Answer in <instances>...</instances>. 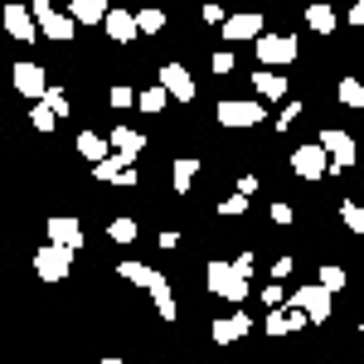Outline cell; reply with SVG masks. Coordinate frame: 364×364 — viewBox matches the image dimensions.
Listing matches in <instances>:
<instances>
[{
	"label": "cell",
	"instance_id": "6da1fadb",
	"mask_svg": "<svg viewBox=\"0 0 364 364\" xmlns=\"http://www.w3.org/2000/svg\"><path fill=\"white\" fill-rule=\"evenodd\" d=\"M204 287H209L219 301H233V306H243V301H248V291H252L248 277H238V272H233V262H224V257H214V262L204 267Z\"/></svg>",
	"mask_w": 364,
	"mask_h": 364
},
{
	"label": "cell",
	"instance_id": "7a4b0ae2",
	"mask_svg": "<svg viewBox=\"0 0 364 364\" xmlns=\"http://www.w3.org/2000/svg\"><path fill=\"white\" fill-rule=\"evenodd\" d=\"M29 10H34V20H39V34H44V39H54V44H68V39L78 34V20H73L68 10H54L49 0H34Z\"/></svg>",
	"mask_w": 364,
	"mask_h": 364
},
{
	"label": "cell",
	"instance_id": "3957f363",
	"mask_svg": "<svg viewBox=\"0 0 364 364\" xmlns=\"http://www.w3.org/2000/svg\"><path fill=\"white\" fill-rule=\"evenodd\" d=\"M252 49H257V58H262V68H277V73L287 68V63L301 58V44H296L291 34H262Z\"/></svg>",
	"mask_w": 364,
	"mask_h": 364
},
{
	"label": "cell",
	"instance_id": "277c9868",
	"mask_svg": "<svg viewBox=\"0 0 364 364\" xmlns=\"http://www.w3.org/2000/svg\"><path fill=\"white\" fill-rule=\"evenodd\" d=\"M287 306L306 311L311 326H326V321H331V291H326L321 282H311V287H296V291L287 296Z\"/></svg>",
	"mask_w": 364,
	"mask_h": 364
},
{
	"label": "cell",
	"instance_id": "5b68a950",
	"mask_svg": "<svg viewBox=\"0 0 364 364\" xmlns=\"http://www.w3.org/2000/svg\"><path fill=\"white\" fill-rule=\"evenodd\" d=\"M321 146H326V156H331V175H340V170H350L355 161H360V146H355L350 132L326 127V132H321Z\"/></svg>",
	"mask_w": 364,
	"mask_h": 364
},
{
	"label": "cell",
	"instance_id": "8992f818",
	"mask_svg": "<svg viewBox=\"0 0 364 364\" xmlns=\"http://www.w3.org/2000/svg\"><path fill=\"white\" fill-rule=\"evenodd\" d=\"M291 170H296L301 180H326V175H331V156H326V146H321V141L296 146V151H291Z\"/></svg>",
	"mask_w": 364,
	"mask_h": 364
},
{
	"label": "cell",
	"instance_id": "52a82bcc",
	"mask_svg": "<svg viewBox=\"0 0 364 364\" xmlns=\"http://www.w3.org/2000/svg\"><path fill=\"white\" fill-rule=\"evenodd\" d=\"M34 272H39V282H63L68 272H73V252L44 243V248L34 252Z\"/></svg>",
	"mask_w": 364,
	"mask_h": 364
},
{
	"label": "cell",
	"instance_id": "ba28073f",
	"mask_svg": "<svg viewBox=\"0 0 364 364\" xmlns=\"http://www.w3.org/2000/svg\"><path fill=\"white\" fill-rule=\"evenodd\" d=\"M214 112H219V122H224L228 132H248V127H257V122L267 117V107H262V102H233V97H228Z\"/></svg>",
	"mask_w": 364,
	"mask_h": 364
},
{
	"label": "cell",
	"instance_id": "9c48e42d",
	"mask_svg": "<svg viewBox=\"0 0 364 364\" xmlns=\"http://www.w3.org/2000/svg\"><path fill=\"white\" fill-rule=\"evenodd\" d=\"M156 83L170 92V102H195V78H190V68L185 63H161V73H156Z\"/></svg>",
	"mask_w": 364,
	"mask_h": 364
},
{
	"label": "cell",
	"instance_id": "30bf717a",
	"mask_svg": "<svg viewBox=\"0 0 364 364\" xmlns=\"http://www.w3.org/2000/svg\"><path fill=\"white\" fill-rule=\"evenodd\" d=\"M0 20H5V34H10V39H20V44L44 39V34H39V20H34V10H29V5H5V15H0Z\"/></svg>",
	"mask_w": 364,
	"mask_h": 364
},
{
	"label": "cell",
	"instance_id": "8fae6325",
	"mask_svg": "<svg viewBox=\"0 0 364 364\" xmlns=\"http://www.w3.org/2000/svg\"><path fill=\"white\" fill-rule=\"evenodd\" d=\"M49 243H54V248H68V252H78L83 248V224H78V219H68V214H54V219H49Z\"/></svg>",
	"mask_w": 364,
	"mask_h": 364
},
{
	"label": "cell",
	"instance_id": "7c38bea8",
	"mask_svg": "<svg viewBox=\"0 0 364 364\" xmlns=\"http://www.w3.org/2000/svg\"><path fill=\"white\" fill-rule=\"evenodd\" d=\"M15 87H20L25 97H34V102H44V97H49V73H44L39 63H15Z\"/></svg>",
	"mask_w": 364,
	"mask_h": 364
},
{
	"label": "cell",
	"instance_id": "4fadbf2b",
	"mask_svg": "<svg viewBox=\"0 0 364 364\" xmlns=\"http://www.w3.org/2000/svg\"><path fill=\"white\" fill-rule=\"evenodd\" d=\"M248 331H252V321L243 311H233V316H219V321L209 326V340H214V345H233V340H248Z\"/></svg>",
	"mask_w": 364,
	"mask_h": 364
},
{
	"label": "cell",
	"instance_id": "5bb4252c",
	"mask_svg": "<svg viewBox=\"0 0 364 364\" xmlns=\"http://www.w3.org/2000/svg\"><path fill=\"white\" fill-rule=\"evenodd\" d=\"M311 321H306V311H296V306H282V311H267V336L282 340V336H296V331H306Z\"/></svg>",
	"mask_w": 364,
	"mask_h": 364
},
{
	"label": "cell",
	"instance_id": "9a60e30c",
	"mask_svg": "<svg viewBox=\"0 0 364 364\" xmlns=\"http://www.w3.org/2000/svg\"><path fill=\"white\" fill-rule=\"evenodd\" d=\"M112 156H122V161H132L136 166L141 151H146V132H136V127H112Z\"/></svg>",
	"mask_w": 364,
	"mask_h": 364
},
{
	"label": "cell",
	"instance_id": "2e32d148",
	"mask_svg": "<svg viewBox=\"0 0 364 364\" xmlns=\"http://www.w3.org/2000/svg\"><path fill=\"white\" fill-rule=\"evenodd\" d=\"M267 29H262V15H228V25L219 29V39H228V44H238V39H262Z\"/></svg>",
	"mask_w": 364,
	"mask_h": 364
},
{
	"label": "cell",
	"instance_id": "e0dca14e",
	"mask_svg": "<svg viewBox=\"0 0 364 364\" xmlns=\"http://www.w3.org/2000/svg\"><path fill=\"white\" fill-rule=\"evenodd\" d=\"M146 291H151V301H156V316H161V321H166V326H170V321L180 316V306H175V291H170L166 272H156V282H151Z\"/></svg>",
	"mask_w": 364,
	"mask_h": 364
},
{
	"label": "cell",
	"instance_id": "ac0fdd59",
	"mask_svg": "<svg viewBox=\"0 0 364 364\" xmlns=\"http://www.w3.org/2000/svg\"><path fill=\"white\" fill-rule=\"evenodd\" d=\"M107 39H117V44H136L141 39V29H136V15H127V10H112L107 15Z\"/></svg>",
	"mask_w": 364,
	"mask_h": 364
},
{
	"label": "cell",
	"instance_id": "d6986e66",
	"mask_svg": "<svg viewBox=\"0 0 364 364\" xmlns=\"http://www.w3.org/2000/svg\"><path fill=\"white\" fill-rule=\"evenodd\" d=\"M195 175H199V156H175V166H170V190H175V195H190Z\"/></svg>",
	"mask_w": 364,
	"mask_h": 364
},
{
	"label": "cell",
	"instance_id": "ffe728a7",
	"mask_svg": "<svg viewBox=\"0 0 364 364\" xmlns=\"http://www.w3.org/2000/svg\"><path fill=\"white\" fill-rule=\"evenodd\" d=\"M252 92H257V97L282 102V97H287V78H282L277 68H257V73H252Z\"/></svg>",
	"mask_w": 364,
	"mask_h": 364
},
{
	"label": "cell",
	"instance_id": "44dd1931",
	"mask_svg": "<svg viewBox=\"0 0 364 364\" xmlns=\"http://www.w3.org/2000/svg\"><path fill=\"white\" fill-rule=\"evenodd\" d=\"M78 156H83V161H92V166H102V161L112 156V141L97 136V132H78Z\"/></svg>",
	"mask_w": 364,
	"mask_h": 364
},
{
	"label": "cell",
	"instance_id": "7402d4cb",
	"mask_svg": "<svg viewBox=\"0 0 364 364\" xmlns=\"http://www.w3.org/2000/svg\"><path fill=\"white\" fill-rule=\"evenodd\" d=\"M68 15H73L78 25H107V15H112V10H107V0H73V5H68Z\"/></svg>",
	"mask_w": 364,
	"mask_h": 364
},
{
	"label": "cell",
	"instance_id": "603a6c76",
	"mask_svg": "<svg viewBox=\"0 0 364 364\" xmlns=\"http://www.w3.org/2000/svg\"><path fill=\"white\" fill-rule=\"evenodd\" d=\"M306 25L316 29V34H321V39H331V34H336V10H331V5H321V0H316V5H306Z\"/></svg>",
	"mask_w": 364,
	"mask_h": 364
},
{
	"label": "cell",
	"instance_id": "cb8c5ba5",
	"mask_svg": "<svg viewBox=\"0 0 364 364\" xmlns=\"http://www.w3.org/2000/svg\"><path fill=\"white\" fill-rule=\"evenodd\" d=\"M127 170H132V161H122V156H107L102 166H92V180H97V185H117Z\"/></svg>",
	"mask_w": 364,
	"mask_h": 364
},
{
	"label": "cell",
	"instance_id": "d4e9b609",
	"mask_svg": "<svg viewBox=\"0 0 364 364\" xmlns=\"http://www.w3.org/2000/svg\"><path fill=\"white\" fill-rule=\"evenodd\" d=\"M117 277L136 282V287H151V282H156V267H146V262H132V257H127V262H117Z\"/></svg>",
	"mask_w": 364,
	"mask_h": 364
},
{
	"label": "cell",
	"instance_id": "484cf974",
	"mask_svg": "<svg viewBox=\"0 0 364 364\" xmlns=\"http://www.w3.org/2000/svg\"><path fill=\"white\" fill-rule=\"evenodd\" d=\"M166 102H170V92H166L161 83H156V87H146V92L136 97V107H141L146 117H161V112H166Z\"/></svg>",
	"mask_w": 364,
	"mask_h": 364
},
{
	"label": "cell",
	"instance_id": "4316f807",
	"mask_svg": "<svg viewBox=\"0 0 364 364\" xmlns=\"http://www.w3.org/2000/svg\"><path fill=\"white\" fill-rule=\"evenodd\" d=\"M136 219H112V224H107V238H112L117 248H127V243H136Z\"/></svg>",
	"mask_w": 364,
	"mask_h": 364
},
{
	"label": "cell",
	"instance_id": "83f0119b",
	"mask_svg": "<svg viewBox=\"0 0 364 364\" xmlns=\"http://www.w3.org/2000/svg\"><path fill=\"white\" fill-rule=\"evenodd\" d=\"M316 282H321V287H326V291L336 296V291H345V287H350V272H345V267H336V262H326Z\"/></svg>",
	"mask_w": 364,
	"mask_h": 364
},
{
	"label": "cell",
	"instance_id": "f1b7e54d",
	"mask_svg": "<svg viewBox=\"0 0 364 364\" xmlns=\"http://www.w3.org/2000/svg\"><path fill=\"white\" fill-rule=\"evenodd\" d=\"M336 97L345 102V107H364V78H340Z\"/></svg>",
	"mask_w": 364,
	"mask_h": 364
},
{
	"label": "cell",
	"instance_id": "f546056e",
	"mask_svg": "<svg viewBox=\"0 0 364 364\" xmlns=\"http://www.w3.org/2000/svg\"><path fill=\"white\" fill-rule=\"evenodd\" d=\"M340 224L364 238V204H350V199H345V204H340Z\"/></svg>",
	"mask_w": 364,
	"mask_h": 364
},
{
	"label": "cell",
	"instance_id": "4dcf8cb0",
	"mask_svg": "<svg viewBox=\"0 0 364 364\" xmlns=\"http://www.w3.org/2000/svg\"><path fill=\"white\" fill-rule=\"evenodd\" d=\"M136 97H141V92H132V87H127V83H117L112 92H107V102H112L117 112H127V107H136Z\"/></svg>",
	"mask_w": 364,
	"mask_h": 364
},
{
	"label": "cell",
	"instance_id": "1f68e13d",
	"mask_svg": "<svg viewBox=\"0 0 364 364\" xmlns=\"http://www.w3.org/2000/svg\"><path fill=\"white\" fill-rule=\"evenodd\" d=\"M136 29H141V34H161V29H166V15H161V10H141Z\"/></svg>",
	"mask_w": 364,
	"mask_h": 364
},
{
	"label": "cell",
	"instance_id": "d6a6232c",
	"mask_svg": "<svg viewBox=\"0 0 364 364\" xmlns=\"http://www.w3.org/2000/svg\"><path fill=\"white\" fill-rule=\"evenodd\" d=\"M29 122H34V132H54L58 127V117L44 107V102H34V112H29Z\"/></svg>",
	"mask_w": 364,
	"mask_h": 364
},
{
	"label": "cell",
	"instance_id": "836d02e7",
	"mask_svg": "<svg viewBox=\"0 0 364 364\" xmlns=\"http://www.w3.org/2000/svg\"><path fill=\"white\" fill-rule=\"evenodd\" d=\"M44 107H49L54 117H68V92H63V87H49V97H44Z\"/></svg>",
	"mask_w": 364,
	"mask_h": 364
},
{
	"label": "cell",
	"instance_id": "e575fe53",
	"mask_svg": "<svg viewBox=\"0 0 364 364\" xmlns=\"http://www.w3.org/2000/svg\"><path fill=\"white\" fill-rule=\"evenodd\" d=\"M262 301H267V311H282V306H287V291H282V282H267V287H262Z\"/></svg>",
	"mask_w": 364,
	"mask_h": 364
},
{
	"label": "cell",
	"instance_id": "d590c367",
	"mask_svg": "<svg viewBox=\"0 0 364 364\" xmlns=\"http://www.w3.org/2000/svg\"><path fill=\"white\" fill-rule=\"evenodd\" d=\"M301 117V102H282V112H277V132H287L291 122Z\"/></svg>",
	"mask_w": 364,
	"mask_h": 364
},
{
	"label": "cell",
	"instance_id": "8d00e7d4",
	"mask_svg": "<svg viewBox=\"0 0 364 364\" xmlns=\"http://www.w3.org/2000/svg\"><path fill=\"white\" fill-rule=\"evenodd\" d=\"M291 219H296V209H291V204H287V199H277V204H272V224H291Z\"/></svg>",
	"mask_w": 364,
	"mask_h": 364
},
{
	"label": "cell",
	"instance_id": "74e56055",
	"mask_svg": "<svg viewBox=\"0 0 364 364\" xmlns=\"http://www.w3.org/2000/svg\"><path fill=\"white\" fill-rule=\"evenodd\" d=\"M209 68L214 73H233V49H219V54L209 58Z\"/></svg>",
	"mask_w": 364,
	"mask_h": 364
},
{
	"label": "cell",
	"instance_id": "f35d334b",
	"mask_svg": "<svg viewBox=\"0 0 364 364\" xmlns=\"http://www.w3.org/2000/svg\"><path fill=\"white\" fill-rule=\"evenodd\" d=\"M252 267H257L252 252H238V257H233V272H238V277H252Z\"/></svg>",
	"mask_w": 364,
	"mask_h": 364
},
{
	"label": "cell",
	"instance_id": "ab89813d",
	"mask_svg": "<svg viewBox=\"0 0 364 364\" xmlns=\"http://www.w3.org/2000/svg\"><path fill=\"white\" fill-rule=\"evenodd\" d=\"M219 214H248V195H233L219 204Z\"/></svg>",
	"mask_w": 364,
	"mask_h": 364
},
{
	"label": "cell",
	"instance_id": "60d3db41",
	"mask_svg": "<svg viewBox=\"0 0 364 364\" xmlns=\"http://www.w3.org/2000/svg\"><path fill=\"white\" fill-rule=\"evenodd\" d=\"M204 20H209V25H219V29L228 25V15H224V10H219V5H204Z\"/></svg>",
	"mask_w": 364,
	"mask_h": 364
},
{
	"label": "cell",
	"instance_id": "b9f144b4",
	"mask_svg": "<svg viewBox=\"0 0 364 364\" xmlns=\"http://www.w3.org/2000/svg\"><path fill=\"white\" fill-rule=\"evenodd\" d=\"M350 25L364 29V0H355V5H350Z\"/></svg>",
	"mask_w": 364,
	"mask_h": 364
},
{
	"label": "cell",
	"instance_id": "7bdbcfd3",
	"mask_svg": "<svg viewBox=\"0 0 364 364\" xmlns=\"http://www.w3.org/2000/svg\"><path fill=\"white\" fill-rule=\"evenodd\" d=\"M287 272H291V257H277V267H272V282H282Z\"/></svg>",
	"mask_w": 364,
	"mask_h": 364
},
{
	"label": "cell",
	"instance_id": "ee69618b",
	"mask_svg": "<svg viewBox=\"0 0 364 364\" xmlns=\"http://www.w3.org/2000/svg\"><path fill=\"white\" fill-rule=\"evenodd\" d=\"M97 364H122V355H107V360H97Z\"/></svg>",
	"mask_w": 364,
	"mask_h": 364
},
{
	"label": "cell",
	"instance_id": "f6af8a7d",
	"mask_svg": "<svg viewBox=\"0 0 364 364\" xmlns=\"http://www.w3.org/2000/svg\"><path fill=\"white\" fill-rule=\"evenodd\" d=\"M360 190H364V170H360Z\"/></svg>",
	"mask_w": 364,
	"mask_h": 364
},
{
	"label": "cell",
	"instance_id": "bcb514c9",
	"mask_svg": "<svg viewBox=\"0 0 364 364\" xmlns=\"http://www.w3.org/2000/svg\"><path fill=\"white\" fill-rule=\"evenodd\" d=\"M360 340H364V321H360Z\"/></svg>",
	"mask_w": 364,
	"mask_h": 364
}]
</instances>
